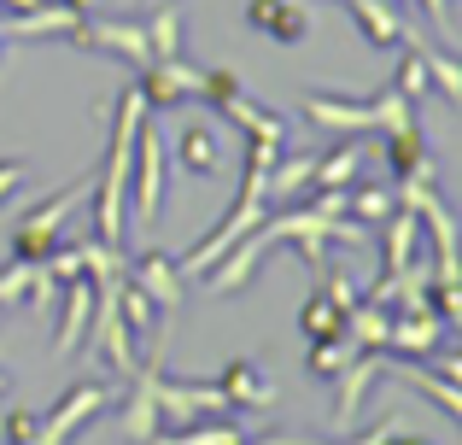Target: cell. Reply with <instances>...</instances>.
I'll return each mask as SVG.
<instances>
[{"label":"cell","mask_w":462,"mask_h":445,"mask_svg":"<svg viewBox=\"0 0 462 445\" xmlns=\"http://www.w3.org/2000/svg\"><path fill=\"white\" fill-rule=\"evenodd\" d=\"M240 445H246V440H240Z\"/></svg>","instance_id":"74e56055"},{"label":"cell","mask_w":462,"mask_h":445,"mask_svg":"<svg viewBox=\"0 0 462 445\" xmlns=\"http://www.w3.org/2000/svg\"><path fill=\"white\" fill-rule=\"evenodd\" d=\"M147 117L141 88H124L112 106V141H106V176H100V206H94V240L124 246L129 228V159H135V129Z\"/></svg>","instance_id":"6da1fadb"},{"label":"cell","mask_w":462,"mask_h":445,"mask_svg":"<svg viewBox=\"0 0 462 445\" xmlns=\"http://www.w3.org/2000/svg\"><path fill=\"white\" fill-rule=\"evenodd\" d=\"M35 422H42L35 411H12L6 422H0V440H6V445H30L35 440Z\"/></svg>","instance_id":"f546056e"},{"label":"cell","mask_w":462,"mask_h":445,"mask_svg":"<svg viewBox=\"0 0 462 445\" xmlns=\"http://www.w3.org/2000/svg\"><path fill=\"white\" fill-rule=\"evenodd\" d=\"M246 23L282 47H299L310 35V12L299 0H246Z\"/></svg>","instance_id":"30bf717a"},{"label":"cell","mask_w":462,"mask_h":445,"mask_svg":"<svg viewBox=\"0 0 462 445\" xmlns=\"http://www.w3.org/2000/svg\"><path fill=\"white\" fill-rule=\"evenodd\" d=\"M164 176H170V153L152 129V112H147L135 129V159H129V211L141 223H152L158 206H164Z\"/></svg>","instance_id":"3957f363"},{"label":"cell","mask_w":462,"mask_h":445,"mask_svg":"<svg viewBox=\"0 0 462 445\" xmlns=\"http://www.w3.org/2000/svg\"><path fill=\"white\" fill-rule=\"evenodd\" d=\"M59 6H70V12H88V6H94V0H59Z\"/></svg>","instance_id":"e575fe53"},{"label":"cell","mask_w":462,"mask_h":445,"mask_svg":"<svg viewBox=\"0 0 462 445\" xmlns=\"http://www.w3.org/2000/svg\"><path fill=\"white\" fill-rule=\"evenodd\" d=\"M0 393H6V375H0Z\"/></svg>","instance_id":"8d00e7d4"},{"label":"cell","mask_w":462,"mask_h":445,"mask_svg":"<svg viewBox=\"0 0 462 445\" xmlns=\"http://www.w3.org/2000/svg\"><path fill=\"white\" fill-rule=\"evenodd\" d=\"M164 428H158V404H152V381H147V357H141L135 381H129V399H124V440L129 445H152Z\"/></svg>","instance_id":"9a60e30c"},{"label":"cell","mask_w":462,"mask_h":445,"mask_svg":"<svg viewBox=\"0 0 462 445\" xmlns=\"http://www.w3.org/2000/svg\"><path fill=\"white\" fill-rule=\"evenodd\" d=\"M23 182H30V164H23V159H0V206H6Z\"/></svg>","instance_id":"4dcf8cb0"},{"label":"cell","mask_w":462,"mask_h":445,"mask_svg":"<svg viewBox=\"0 0 462 445\" xmlns=\"http://www.w3.org/2000/svg\"><path fill=\"white\" fill-rule=\"evenodd\" d=\"M135 88L147 100V112H170L181 100H199V70L188 59H152V65L135 70Z\"/></svg>","instance_id":"8992f818"},{"label":"cell","mask_w":462,"mask_h":445,"mask_svg":"<svg viewBox=\"0 0 462 445\" xmlns=\"http://www.w3.org/2000/svg\"><path fill=\"white\" fill-rule=\"evenodd\" d=\"M421 59H428V82H439V94L451 106H462V65L451 53H428V42H421Z\"/></svg>","instance_id":"484cf974"},{"label":"cell","mask_w":462,"mask_h":445,"mask_svg":"<svg viewBox=\"0 0 462 445\" xmlns=\"http://www.w3.org/2000/svg\"><path fill=\"white\" fill-rule=\"evenodd\" d=\"M6 42H12V23H6V12H0V53H6Z\"/></svg>","instance_id":"836d02e7"},{"label":"cell","mask_w":462,"mask_h":445,"mask_svg":"<svg viewBox=\"0 0 462 445\" xmlns=\"http://www.w3.org/2000/svg\"><path fill=\"white\" fill-rule=\"evenodd\" d=\"M386 369V352H357L346 369H339V399H334V428H351L357 422V411H363V399H369V387H374V375Z\"/></svg>","instance_id":"8fae6325"},{"label":"cell","mask_w":462,"mask_h":445,"mask_svg":"<svg viewBox=\"0 0 462 445\" xmlns=\"http://www.w3.org/2000/svg\"><path fill=\"white\" fill-rule=\"evenodd\" d=\"M129 282H135L141 293L164 311V317H170V311H181V270H176V258H170V252H141L135 270H129Z\"/></svg>","instance_id":"7c38bea8"},{"label":"cell","mask_w":462,"mask_h":445,"mask_svg":"<svg viewBox=\"0 0 462 445\" xmlns=\"http://www.w3.org/2000/svg\"><path fill=\"white\" fill-rule=\"evenodd\" d=\"M228 94H240V77H235V70H223V65H217V70H199V100L205 106H223Z\"/></svg>","instance_id":"83f0119b"},{"label":"cell","mask_w":462,"mask_h":445,"mask_svg":"<svg viewBox=\"0 0 462 445\" xmlns=\"http://www.w3.org/2000/svg\"><path fill=\"white\" fill-rule=\"evenodd\" d=\"M59 329H53V352L59 357H77V346H82V329H88V317H94V282L88 275H65L59 282Z\"/></svg>","instance_id":"52a82bcc"},{"label":"cell","mask_w":462,"mask_h":445,"mask_svg":"<svg viewBox=\"0 0 462 445\" xmlns=\"http://www.w3.org/2000/svg\"><path fill=\"white\" fill-rule=\"evenodd\" d=\"M117 317H124V329L135 334V340H152V346H164V334H158V305L147 293H141L135 282L124 275V287H117Z\"/></svg>","instance_id":"ffe728a7"},{"label":"cell","mask_w":462,"mask_h":445,"mask_svg":"<svg viewBox=\"0 0 462 445\" xmlns=\"http://www.w3.org/2000/svg\"><path fill=\"white\" fill-rule=\"evenodd\" d=\"M386 329H393V311L374 305V299H357V305L346 311V340L357 346V352H386Z\"/></svg>","instance_id":"d6986e66"},{"label":"cell","mask_w":462,"mask_h":445,"mask_svg":"<svg viewBox=\"0 0 462 445\" xmlns=\"http://www.w3.org/2000/svg\"><path fill=\"white\" fill-rule=\"evenodd\" d=\"M65 42L88 47V53H112V59H124L129 70L152 65V47H147V30H141L135 18H88V12H82V18H77V30H70Z\"/></svg>","instance_id":"277c9868"},{"label":"cell","mask_w":462,"mask_h":445,"mask_svg":"<svg viewBox=\"0 0 462 445\" xmlns=\"http://www.w3.org/2000/svg\"><path fill=\"white\" fill-rule=\"evenodd\" d=\"M310 153H287L282 164L270 159V171H263V199H275V206H293V199L310 194Z\"/></svg>","instance_id":"2e32d148"},{"label":"cell","mask_w":462,"mask_h":445,"mask_svg":"<svg viewBox=\"0 0 462 445\" xmlns=\"http://www.w3.org/2000/svg\"><path fill=\"white\" fill-rule=\"evenodd\" d=\"M299 329H305V340H334V334H346V311H339L322 287H310L305 311H299Z\"/></svg>","instance_id":"7402d4cb"},{"label":"cell","mask_w":462,"mask_h":445,"mask_svg":"<svg viewBox=\"0 0 462 445\" xmlns=\"http://www.w3.org/2000/svg\"><path fill=\"white\" fill-rule=\"evenodd\" d=\"M351 357H357V346L346 340V334H334V340H310V352H305V369L316 381H334L339 369L351 364Z\"/></svg>","instance_id":"cb8c5ba5"},{"label":"cell","mask_w":462,"mask_h":445,"mask_svg":"<svg viewBox=\"0 0 462 445\" xmlns=\"http://www.w3.org/2000/svg\"><path fill=\"white\" fill-rule=\"evenodd\" d=\"M386 445H428V440H398V434H393V440H386Z\"/></svg>","instance_id":"d590c367"},{"label":"cell","mask_w":462,"mask_h":445,"mask_svg":"<svg viewBox=\"0 0 462 445\" xmlns=\"http://www.w3.org/2000/svg\"><path fill=\"white\" fill-rule=\"evenodd\" d=\"M258 445H322V440H275L270 434V440H258Z\"/></svg>","instance_id":"d6a6232c"},{"label":"cell","mask_w":462,"mask_h":445,"mask_svg":"<svg viewBox=\"0 0 462 445\" xmlns=\"http://www.w3.org/2000/svg\"><path fill=\"white\" fill-rule=\"evenodd\" d=\"M141 30H147L152 59H181V6H158Z\"/></svg>","instance_id":"603a6c76"},{"label":"cell","mask_w":462,"mask_h":445,"mask_svg":"<svg viewBox=\"0 0 462 445\" xmlns=\"http://www.w3.org/2000/svg\"><path fill=\"white\" fill-rule=\"evenodd\" d=\"M223 117H235L240 129H246V141H282L287 147V124H282V112H270V106H258V100H246V88L240 94H228L223 106H217Z\"/></svg>","instance_id":"e0dca14e"},{"label":"cell","mask_w":462,"mask_h":445,"mask_svg":"<svg viewBox=\"0 0 462 445\" xmlns=\"http://www.w3.org/2000/svg\"><path fill=\"white\" fill-rule=\"evenodd\" d=\"M170 159L188 176H223V141H217V129L205 117H188L176 129V141H170Z\"/></svg>","instance_id":"ba28073f"},{"label":"cell","mask_w":462,"mask_h":445,"mask_svg":"<svg viewBox=\"0 0 462 445\" xmlns=\"http://www.w3.org/2000/svg\"><path fill=\"white\" fill-rule=\"evenodd\" d=\"M305 117L316 129H339V135H357L374 129V100H339V94H305Z\"/></svg>","instance_id":"4fadbf2b"},{"label":"cell","mask_w":462,"mask_h":445,"mask_svg":"<svg viewBox=\"0 0 462 445\" xmlns=\"http://www.w3.org/2000/svg\"><path fill=\"white\" fill-rule=\"evenodd\" d=\"M211 387L223 393L228 411H252V416H258V411H270V404H275V381L263 375L252 357H235V364H228L223 375L211 381Z\"/></svg>","instance_id":"9c48e42d"},{"label":"cell","mask_w":462,"mask_h":445,"mask_svg":"<svg viewBox=\"0 0 462 445\" xmlns=\"http://www.w3.org/2000/svg\"><path fill=\"white\" fill-rule=\"evenodd\" d=\"M42 6V0H0V12H6V18H23V12H35Z\"/></svg>","instance_id":"1f68e13d"},{"label":"cell","mask_w":462,"mask_h":445,"mask_svg":"<svg viewBox=\"0 0 462 445\" xmlns=\"http://www.w3.org/2000/svg\"><path fill=\"white\" fill-rule=\"evenodd\" d=\"M30 305H35V311H53V305H59V275L47 270V264H35V282H30Z\"/></svg>","instance_id":"f1b7e54d"},{"label":"cell","mask_w":462,"mask_h":445,"mask_svg":"<svg viewBox=\"0 0 462 445\" xmlns=\"http://www.w3.org/2000/svg\"><path fill=\"white\" fill-rule=\"evenodd\" d=\"M30 282H35V264L12 258L6 270H0V305H18V299H30Z\"/></svg>","instance_id":"4316f807"},{"label":"cell","mask_w":462,"mask_h":445,"mask_svg":"<svg viewBox=\"0 0 462 445\" xmlns=\"http://www.w3.org/2000/svg\"><path fill=\"white\" fill-rule=\"evenodd\" d=\"M106 404H112V387H106V381H77V387H65V399L35 422V440L30 445H65L77 428H88Z\"/></svg>","instance_id":"5b68a950"},{"label":"cell","mask_w":462,"mask_h":445,"mask_svg":"<svg viewBox=\"0 0 462 445\" xmlns=\"http://www.w3.org/2000/svg\"><path fill=\"white\" fill-rule=\"evenodd\" d=\"M393 206H398L393 188H363V182L346 188V218H357V223H381Z\"/></svg>","instance_id":"d4e9b609"},{"label":"cell","mask_w":462,"mask_h":445,"mask_svg":"<svg viewBox=\"0 0 462 445\" xmlns=\"http://www.w3.org/2000/svg\"><path fill=\"white\" fill-rule=\"evenodd\" d=\"M386 364H393V369H398V375H404V381H410V387H421V393H428V399H433V404H439V411H445V416H451V422H462V387H457V381H445V375H433V369H428V364H421V357H416V364H410V357H393V352H386Z\"/></svg>","instance_id":"ac0fdd59"},{"label":"cell","mask_w":462,"mask_h":445,"mask_svg":"<svg viewBox=\"0 0 462 445\" xmlns=\"http://www.w3.org/2000/svg\"><path fill=\"white\" fill-rule=\"evenodd\" d=\"M88 188H94L88 176H77V182H65L53 199H42V206H35L30 218H23L18 228H12V258H23V264H42L47 252H53V240H59V228H65V218L82 206V199H88Z\"/></svg>","instance_id":"7a4b0ae2"},{"label":"cell","mask_w":462,"mask_h":445,"mask_svg":"<svg viewBox=\"0 0 462 445\" xmlns=\"http://www.w3.org/2000/svg\"><path fill=\"white\" fill-rule=\"evenodd\" d=\"M346 12H351V23H357V35L369 47H404V12H393L386 0H346Z\"/></svg>","instance_id":"5bb4252c"},{"label":"cell","mask_w":462,"mask_h":445,"mask_svg":"<svg viewBox=\"0 0 462 445\" xmlns=\"http://www.w3.org/2000/svg\"><path fill=\"white\" fill-rule=\"evenodd\" d=\"M357 171H363V147H357V141H346V147H334L328 159L310 164V188H351V182H357Z\"/></svg>","instance_id":"44dd1931"}]
</instances>
